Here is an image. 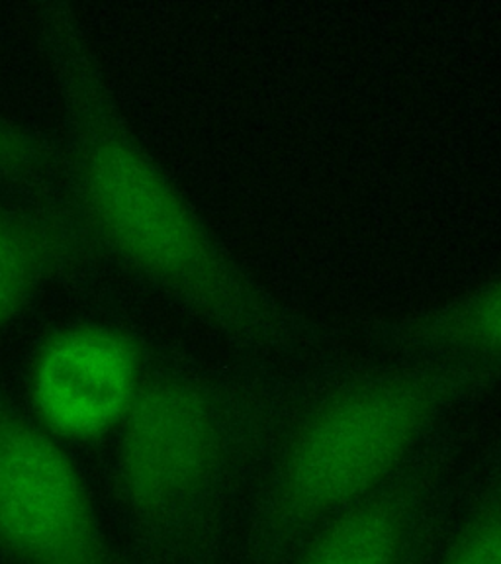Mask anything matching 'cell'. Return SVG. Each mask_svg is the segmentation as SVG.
<instances>
[{
    "label": "cell",
    "instance_id": "obj_1",
    "mask_svg": "<svg viewBox=\"0 0 501 564\" xmlns=\"http://www.w3.org/2000/svg\"><path fill=\"white\" fill-rule=\"evenodd\" d=\"M34 20L62 100L70 188L98 246L251 362L279 365L324 347L309 319L282 306L229 253L133 133L69 7L40 4Z\"/></svg>",
    "mask_w": 501,
    "mask_h": 564
},
{
    "label": "cell",
    "instance_id": "obj_2",
    "mask_svg": "<svg viewBox=\"0 0 501 564\" xmlns=\"http://www.w3.org/2000/svg\"><path fill=\"white\" fill-rule=\"evenodd\" d=\"M501 387L467 365L379 352L298 370L266 455L236 564H291L369 502L465 408Z\"/></svg>",
    "mask_w": 501,
    "mask_h": 564
},
{
    "label": "cell",
    "instance_id": "obj_3",
    "mask_svg": "<svg viewBox=\"0 0 501 564\" xmlns=\"http://www.w3.org/2000/svg\"><path fill=\"white\" fill-rule=\"evenodd\" d=\"M298 370L148 375L120 432L133 516L185 564L238 563L247 511Z\"/></svg>",
    "mask_w": 501,
    "mask_h": 564
},
{
    "label": "cell",
    "instance_id": "obj_4",
    "mask_svg": "<svg viewBox=\"0 0 501 564\" xmlns=\"http://www.w3.org/2000/svg\"><path fill=\"white\" fill-rule=\"evenodd\" d=\"M0 553L18 564H115L62 441L0 394Z\"/></svg>",
    "mask_w": 501,
    "mask_h": 564
},
{
    "label": "cell",
    "instance_id": "obj_5",
    "mask_svg": "<svg viewBox=\"0 0 501 564\" xmlns=\"http://www.w3.org/2000/svg\"><path fill=\"white\" fill-rule=\"evenodd\" d=\"M145 379V349L138 335L80 324L40 345L28 392L37 425L53 437L97 441L122 427Z\"/></svg>",
    "mask_w": 501,
    "mask_h": 564
},
{
    "label": "cell",
    "instance_id": "obj_6",
    "mask_svg": "<svg viewBox=\"0 0 501 564\" xmlns=\"http://www.w3.org/2000/svg\"><path fill=\"white\" fill-rule=\"evenodd\" d=\"M457 433L449 430L369 502L329 523L291 564H397L449 508L462 473Z\"/></svg>",
    "mask_w": 501,
    "mask_h": 564
},
{
    "label": "cell",
    "instance_id": "obj_7",
    "mask_svg": "<svg viewBox=\"0 0 501 564\" xmlns=\"http://www.w3.org/2000/svg\"><path fill=\"white\" fill-rule=\"evenodd\" d=\"M369 339L384 355L467 365L501 377V273L429 308L379 322Z\"/></svg>",
    "mask_w": 501,
    "mask_h": 564
},
{
    "label": "cell",
    "instance_id": "obj_8",
    "mask_svg": "<svg viewBox=\"0 0 501 564\" xmlns=\"http://www.w3.org/2000/svg\"><path fill=\"white\" fill-rule=\"evenodd\" d=\"M433 564H501V432L462 467Z\"/></svg>",
    "mask_w": 501,
    "mask_h": 564
},
{
    "label": "cell",
    "instance_id": "obj_9",
    "mask_svg": "<svg viewBox=\"0 0 501 564\" xmlns=\"http://www.w3.org/2000/svg\"><path fill=\"white\" fill-rule=\"evenodd\" d=\"M70 253L69 231L55 218L0 208V329L67 264Z\"/></svg>",
    "mask_w": 501,
    "mask_h": 564
},
{
    "label": "cell",
    "instance_id": "obj_10",
    "mask_svg": "<svg viewBox=\"0 0 501 564\" xmlns=\"http://www.w3.org/2000/svg\"><path fill=\"white\" fill-rule=\"evenodd\" d=\"M55 167V155L37 135L0 116V178H40Z\"/></svg>",
    "mask_w": 501,
    "mask_h": 564
},
{
    "label": "cell",
    "instance_id": "obj_11",
    "mask_svg": "<svg viewBox=\"0 0 501 564\" xmlns=\"http://www.w3.org/2000/svg\"><path fill=\"white\" fill-rule=\"evenodd\" d=\"M450 506H453V502H450ZM450 506L440 513L437 520L433 521L429 528L425 529L422 538L417 539V543L410 549V553L397 564H433L437 546H439L440 535H443V529H445V523H447V518H449Z\"/></svg>",
    "mask_w": 501,
    "mask_h": 564
}]
</instances>
